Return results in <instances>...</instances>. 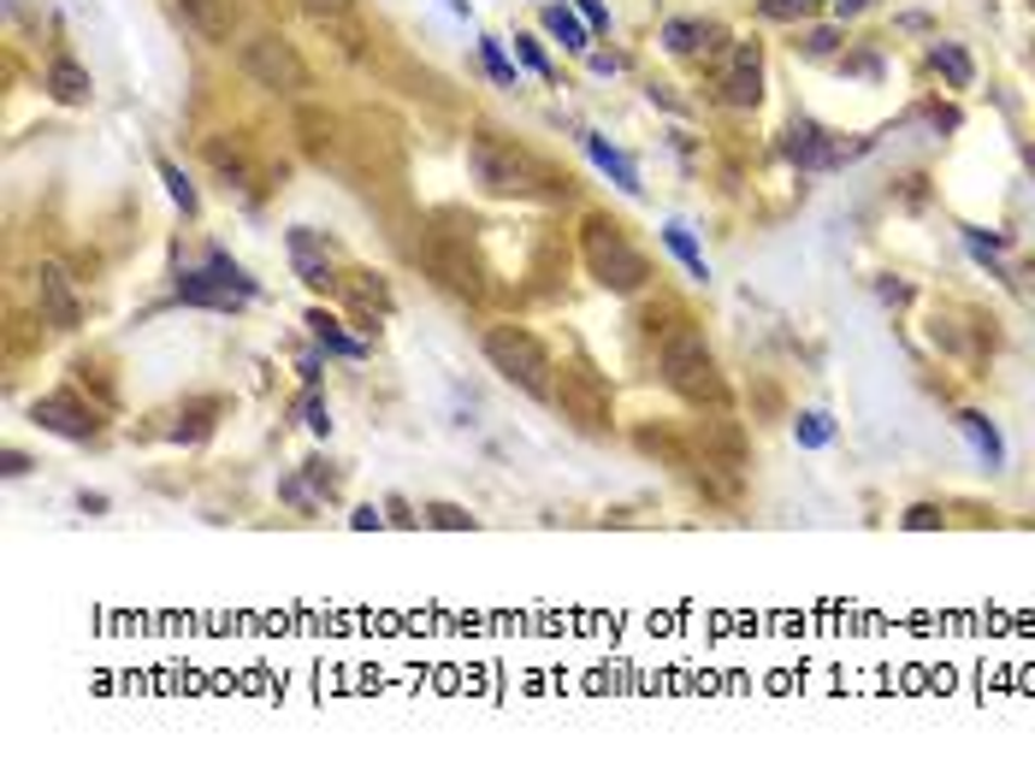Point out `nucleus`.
I'll return each mask as SVG.
<instances>
[{"instance_id":"obj_15","label":"nucleus","mask_w":1035,"mask_h":768,"mask_svg":"<svg viewBox=\"0 0 1035 768\" xmlns=\"http://www.w3.org/2000/svg\"><path fill=\"white\" fill-rule=\"evenodd\" d=\"M426 266H433V273H438L444 285H450V290H467V295L479 290V278H474V261H467V254H456L450 242H433V249H426Z\"/></svg>"},{"instance_id":"obj_29","label":"nucleus","mask_w":1035,"mask_h":768,"mask_svg":"<svg viewBox=\"0 0 1035 768\" xmlns=\"http://www.w3.org/2000/svg\"><path fill=\"white\" fill-rule=\"evenodd\" d=\"M479 48H486V65H491V77H497V84H509V89H515V65L503 60V42H491V36H486Z\"/></svg>"},{"instance_id":"obj_21","label":"nucleus","mask_w":1035,"mask_h":768,"mask_svg":"<svg viewBox=\"0 0 1035 768\" xmlns=\"http://www.w3.org/2000/svg\"><path fill=\"white\" fill-rule=\"evenodd\" d=\"M935 72H947V84L952 89H971V53H964L959 42H935Z\"/></svg>"},{"instance_id":"obj_14","label":"nucleus","mask_w":1035,"mask_h":768,"mask_svg":"<svg viewBox=\"0 0 1035 768\" xmlns=\"http://www.w3.org/2000/svg\"><path fill=\"white\" fill-rule=\"evenodd\" d=\"M663 48L669 53H716L722 48V30L716 24H698V18H675L663 30Z\"/></svg>"},{"instance_id":"obj_12","label":"nucleus","mask_w":1035,"mask_h":768,"mask_svg":"<svg viewBox=\"0 0 1035 768\" xmlns=\"http://www.w3.org/2000/svg\"><path fill=\"white\" fill-rule=\"evenodd\" d=\"M290 266L308 290H338L344 285V278L332 273V254L314 242V231H290Z\"/></svg>"},{"instance_id":"obj_9","label":"nucleus","mask_w":1035,"mask_h":768,"mask_svg":"<svg viewBox=\"0 0 1035 768\" xmlns=\"http://www.w3.org/2000/svg\"><path fill=\"white\" fill-rule=\"evenodd\" d=\"M36 314H42L48 326H60V331H72L77 319H84V302H77V290H72V273H65L60 261L36 266Z\"/></svg>"},{"instance_id":"obj_33","label":"nucleus","mask_w":1035,"mask_h":768,"mask_svg":"<svg viewBox=\"0 0 1035 768\" xmlns=\"http://www.w3.org/2000/svg\"><path fill=\"white\" fill-rule=\"evenodd\" d=\"M581 18L591 24V30H610V12H603L598 0H581Z\"/></svg>"},{"instance_id":"obj_22","label":"nucleus","mask_w":1035,"mask_h":768,"mask_svg":"<svg viewBox=\"0 0 1035 768\" xmlns=\"http://www.w3.org/2000/svg\"><path fill=\"white\" fill-rule=\"evenodd\" d=\"M663 242L681 254V266H687V273L698 278V285H704V278H710V266H704V254H698V242L687 237V225H663Z\"/></svg>"},{"instance_id":"obj_10","label":"nucleus","mask_w":1035,"mask_h":768,"mask_svg":"<svg viewBox=\"0 0 1035 768\" xmlns=\"http://www.w3.org/2000/svg\"><path fill=\"white\" fill-rule=\"evenodd\" d=\"M30 420L42 426V432H53V438H72V443H84L89 432H96L89 408H84L77 396H65V390H60V396H42V402H36V408H30Z\"/></svg>"},{"instance_id":"obj_13","label":"nucleus","mask_w":1035,"mask_h":768,"mask_svg":"<svg viewBox=\"0 0 1035 768\" xmlns=\"http://www.w3.org/2000/svg\"><path fill=\"white\" fill-rule=\"evenodd\" d=\"M787 160H799V166H840L846 154H858V148H840V142H828L816 125H793L787 130Z\"/></svg>"},{"instance_id":"obj_31","label":"nucleus","mask_w":1035,"mask_h":768,"mask_svg":"<svg viewBox=\"0 0 1035 768\" xmlns=\"http://www.w3.org/2000/svg\"><path fill=\"white\" fill-rule=\"evenodd\" d=\"M302 414H308V432H320V438L332 432V414H326V402H320V396H302Z\"/></svg>"},{"instance_id":"obj_24","label":"nucleus","mask_w":1035,"mask_h":768,"mask_svg":"<svg viewBox=\"0 0 1035 768\" xmlns=\"http://www.w3.org/2000/svg\"><path fill=\"white\" fill-rule=\"evenodd\" d=\"M160 178H166V196H172V201H178V207H184V213H196V207H201V196H196V184H190V178H184V172H178V166H172V160H160Z\"/></svg>"},{"instance_id":"obj_23","label":"nucleus","mask_w":1035,"mask_h":768,"mask_svg":"<svg viewBox=\"0 0 1035 768\" xmlns=\"http://www.w3.org/2000/svg\"><path fill=\"white\" fill-rule=\"evenodd\" d=\"M308 326H314V337L332 349V355H361V343H356V337H344V326L332 314H308Z\"/></svg>"},{"instance_id":"obj_1","label":"nucleus","mask_w":1035,"mask_h":768,"mask_svg":"<svg viewBox=\"0 0 1035 768\" xmlns=\"http://www.w3.org/2000/svg\"><path fill=\"white\" fill-rule=\"evenodd\" d=\"M663 385L675 390L681 402H693V408H722V402H728L716 355H710L704 331H693V326H675L663 337Z\"/></svg>"},{"instance_id":"obj_28","label":"nucleus","mask_w":1035,"mask_h":768,"mask_svg":"<svg viewBox=\"0 0 1035 768\" xmlns=\"http://www.w3.org/2000/svg\"><path fill=\"white\" fill-rule=\"evenodd\" d=\"M793 432H799V443H811V450H816V443H828V432H835V426H828V414H805Z\"/></svg>"},{"instance_id":"obj_11","label":"nucleus","mask_w":1035,"mask_h":768,"mask_svg":"<svg viewBox=\"0 0 1035 768\" xmlns=\"http://www.w3.org/2000/svg\"><path fill=\"white\" fill-rule=\"evenodd\" d=\"M178 18L190 24V30L201 36V42H232V30H237V0H178Z\"/></svg>"},{"instance_id":"obj_16","label":"nucleus","mask_w":1035,"mask_h":768,"mask_svg":"<svg viewBox=\"0 0 1035 768\" xmlns=\"http://www.w3.org/2000/svg\"><path fill=\"white\" fill-rule=\"evenodd\" d=\"M586 154H591V160H598V166L615 178V190H627V196H639V190H645V184H639V172H634V160H627V154H615V148L603 142V137H586Z\"/></svg>"},{"instance_id":"obj_4","label":"nucleus","mask_w":1035,"mask_h":768,"mask_svg":"<svg viewBox=\"0 0 1035 768\" xmlns=\"http://www.w3.org/2000/svg\"><path fill=\"white\" fill-rule=\"evenodd\" d=\"M467 166H474V178L486 184L491 196H527L545 184L539 160H533L527 148H515L509 137H474L467 142Z\"/></svg>"},{"instance_id":"obj_30","label":"nucleus","mask_w":1035,"mask_h":768,"mask_svg":"<svg viewBox=\"0 0 1035 768\" xmlns=\"http://www.w3.org/2000/svg\"><path fill=\"white\" fill-rule=\"evenodd\" d=\"M426 515H433V527H444V532H462V527H474V520H467L462 508H450V503H433V508H426Z\"/></svg>"},{"instance_id":"obj_18","label":"nucleus","mask_w":1035,"mask_h":768,"mask_svg":"<svg viewBox=\"0 0 1035 768\" xmlns=\"http://www.w3.org/2000/svg\"><path fill=\"white\" fill-rule=\"evenodd\" d=\"M344 290H349V302H356L361 314H391V290H385V278H379V273H356V278H344Z\"/></svg>"},{"instance_id":"obj_6","label":"nucleus","mask_w":1035,"mask_h":768,"mask_svg":"<svg viewBox=\"0 0 1035 768\" xmlns=\"http://www.w3.org/2000/svg\"><path fill=\"white\" fill-rule=\"evenodd\" d=\"M178 295H184V302H196V307H244L254 295V278L244 273V266H232L225 254H213L201 273H184Z\"/></svg>"},{"instance_id":"obj_35","label":"nucleus","mask_w":1035,"mask_h":768,"mask_svg":"<svg viewBox=\"0 0 1035 768\" xmlns=\"http://www.w3.org/2000/svg\"><path fill=\"white\" fill-rule=\"evenodd\" d=\"M349 527H356V532H367V527H379V508H356V515H349Z\"/></svg>"},{"instance_id":"obj_20","label":"nucleus","mask_w":1035,"mask_h":768,"mask_svg":"<svg viewBox=\"0 0 1035 768\" xmlns=\"http://www.w3.org/2000/svg\"><path fill=\"white\" fill-rule=\"evenodd\" d=\"M959 426H964V438L976 443V455H983L988 467H1000V462H1006V443H1000V432H994L983 414H959Z\"/></svg>"},{"instance_id":"obj_38","label":"nucleus","mask_w":1035,"mask_h":768,"mask_svg":"<svg viewBox=\"0 0 1035 768\" xmlns=\"http://www.w3.org/2000/svg\"><path fill=\"white\" fill-rule=\"evenodd\" d=\"M1030 12H1035V0H1030Z\"/></svg>"},{"instance_id":"obj_3","label":"nucleus","mask_w":1035,"mask_h":768,"mask_svg":"<svg viewBox=\"0 0 1035 768\" xmlns=\"http://www.w3.org/2000/svg\"><path fill=\"white\" fill-rule=\"evenodd\" d=\"M479 349H486L491 373H503V379L515 385V390H527V396H550V390H557V385H550V373H557V367H550L545 343H539L533 331H521V326H491Z\"/></svg>"},{"instance_id":"obj_19","label":"nucleus","mask_w":1035,"mask_h":768,"mask_svg":"<svg viewBox=\"0 0 1035 768\" xmlns=\"http://www.w3.org/2000/svg\"><path fill=\"white\" fill-rule=\"evenodd\" d=\"M545 30L557 36L562 48H574V53H586V48H591V42H586V36H591V24H586V18H574L569 7H545Z\"/></svg>"},{"instance_id":"obj_8","label":"nucleus","mask_w":1035,"mask_h":768,"mask_svg":"<svg viewBox=\"0 0 1035 768\" xmlns=\"http://www.w3.org/2000/svg\"><path fill=\"white\" fill-rule=\"evenodd\" d=\"M722 101L728 106H739V113H746V106H758L763 101V48L758 42H734L728 48V60H722Z\"/></svg>"},{"instance_id":"obj_32","label":"nucleus","mask_w":1035,"mask_h":768,"mask_svg":"<svg viewBox=\"0 0 1035 768\" xmlns=\"http://www.w3.org/2000/svg\"><path fill=\"white\" fill-rule=\"evenodd\" d=\"M906 527H911V532H930V527H940V508H935V503H918V508L906 515Z\"/></svg>"},{"instance_id":"obj_36","label":"nucleus","mask_w":1035,"mask_h":768,"mask_svg":"<svg viewBox=\"0 0 1035 768\" xmlns=\"http://www.w3.org/2000/svg\"><path fill=\"white\" fill-rule=\"evenodd\" d=\"M870 7V0H835V12H840V18H852V12H864Z\"/></svg>"},{"instance_id":"obj_37","label":"nucleus","mask_w":1035,"mask_h":768,"mask_svg":"<svg viewBox=\"0 0 1035 768\" xmlns=\"http://www.w3.org/2000/svg\"><path fill=\"white\" fill-rule=\"evenodd\" d=\"M450 7H456V12H467V0H450Z\"/></svg>"},{"instance_id":"obj_34","label":"nucleus","mask_w":1035,"mask_h":768,"mask_svg":"<svg viewBox=\"0 0 1035 768\" xmlns=\"http://www.w3.org/2000/svg\"><path fill=\"white\" fill-rule=\"evenodd\" d=\"M835 42H840L835 30H811V42H805V53H828V48H835Z\"/></svg>"},{"instance_id":"obj_17","label":"nucleus","mask_w":1035,"mask_h":768,"mask_svg":"<svg viewBox=\"0 0 1035 768\" xmlns=\"http://www.w3.org/2000/svg\"><path fill=\"white\" fill-rule=\"evenodd\" d=\"M48 89H53V101H65V106H84L89 101V72L84 65H72V60H53V72H48Z\"/></svg>"},{"instance_id":"obj_27","label":"nucleus","mask_w":1035,"mask_h":768,"mask_svg":"<svg viewBox=\"0 0 1035 768\" xmlns=\"http://www.w3.org/2000/svg\"><path fill=\"white\" fill-rule=\"evenodd\" d=\"M515 53H521V60H527V72H533V77H545V84H557V65H550L545 53H539V42H527V36H515Z\"/></svg>"},{"instance_id":"obj_26","label":"nucleus","mask_w":1035,"mask_h":768,"mask_svg":"<svg viewBox=\"0 0 1035 768\" xmlns=\"http://www.w3.org/2000/svg\"><path fill=\"white\" fill-rule=\"evenodd\" d=\"M816 7H828V0H763V18H811Z\"/></svg>"},{"instance_id":"obj_5","label":"nucleus","mask_w":1035,"mask_h":768,"mask_svg":"<svg viewBox=\"0 0 1035 768\" xmlns=\"http://www.w3.org/2000/svg\"><path fill=\"white\" fill-rule=\"evenodd\" d=\"M237 65H244V77L254 89H266V96H302L308 89V65H302V53H296L285 36H254V42H244V53H237Z\"/></svg>"},{"instance_id":"obj_7","label":"nucleus","mask_w":1035,"mask_h":768,"mask_svg":"<svg viewBox=\"0 0 1035 768\" xmlns=\"http://www.w3.org/2000/svg\"><path fill=\"white\" fill-rule=\"evenodd\" d=\"M550 396H557V408L569 414L574 426H586V432H603V426H610V385L591 367H562V385L550 390Z\"/></svg>"},{"instance_id":"obj_25","label":"nucleus","mask_w":1035,"mask_h":768,"mask_svg":"<svg viewBox=\"0 0 1035 768\" xmlns=\"http://www.w3.org/2000/svg\"><path fill=\"white\" fill-rule=\"evenodd\" d=\"M296 7L308 12L314 24H349V12H356V0H296Z\"/></svg>"},{"instance_id":"obj_2","label":"nucleus","mask_w":1035,"mask_h":768,"mask_svg":"<svg viewBox=\"0 0 1035 768\" xmlns=\"http://www.w3.org/2000/svg\"><path fill=\"white\" fill-rule=\"evenodd\" d=\"M581 254H586V273L598 278L603 290L634 295V290L645 285V254H639L634 242L622 237V225H615V219H603V213H591V219H586V231H581Z\"/></svg>"}]
</instances>
